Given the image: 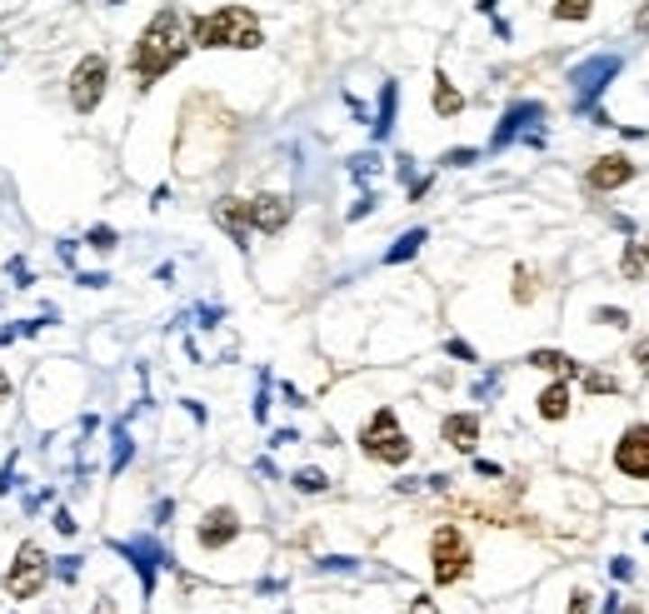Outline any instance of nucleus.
Segmentation results:
<instances>
[{
    "label": "nucleus",
    "mask_w": 649,
    "mask_h": 614,
    "mask_svg": "<svg viewBox=\"0 0 649 614\" xmlns=\"http://www.w3.org/2000/svg\"><path fill=\"white\" fill-rule=\"evenodd\" d=\"M190 21H185L180 5H160V11L145 21V31L135 35V45H130V76H135V86L151 90L155 80H165L175 70V65L190 55Z\"/></svg>",
    "instance_id": "nucleus-1"
},
{
    "label": "nucleus",
    "mask_w": 649,
    "mask_h": 614,
    "mask_svg": "<svg viewBox=\"0 0 649 614\" xmlns=\"http://www.w3.org/2000/svg\"><path fill=\"white\" fill-rule=\"evenodd\" d=\"M190 41L200 50H255L265 45V25L250 5H215L190 21Z\"/></svg>",
    "instance_id": "nucleus-2"
},
{
    "label": "nucleus",
    "mask_w": 649,
    "mask_h": 614,
    "mask_svg": "<svg viewBox=\"0 0 649 614\" xmlns=\"http://www.w3.org/2000/svg\"><path fill=\"white\" fill-rule=\"evenodd\" d=\"M360 450H365L370 460H379V464H405L415 454V444H410V435L400 430V415H395L389 405H379L365 420V430H360Z\"/></svg>",
    "instance_id": "nucleus-3"
},
{
    "label": "nucleus",
    "mask_w": 649,
    "mask_h": 614,
    "mask_svg": "<svg viewBox=\"0 0 649 614\" xmlns=\"http://www.w3.org/2000/svg\"><path fill=\"white\" fill-rule=\"evenodd\" d=\"M110 90V55L90 50L76 60V70H70V80H65V96H70V110L76 115H96L100 100H105Z\"/></svg>",
    "instance_id": "nucleus-4"
},
{
    "label": "nucleus",
    "mask_w": 649,
    "mask_h": 614,
    "mask_svg": "<svg viewBox=\"0 0 649 614\" xmlns=\"http://www.w3.org/2000/svg\"><path fill=\"white\" fill-rule=\"evenodd\" d=\"M475 564V550H470V539L460 525H440L430 535V574L434 584H460Z\"/></svg>",
    "instance_id": "nucleus-5"
},
{
    "label": "nucleus",
    "mask_w": 649,
    "mask_h": 614,
    "mask_svg": "<svg viewBox=\"0 0 649 614\" xmlns=\"http://www.w3.org/2000/svg\"><path fill=\"white\" fill-rule=\"evenodd\" d=\"M45 574H50L45 550L35 545V539H25L21 550H15L11 570H5V594H11V600H35V594L45 590Z\"/></svg>",
    "instance_id": "nucleus-6"
},
{
    "label": "nucleus",
    "mask_w": 649,
    "mask_h": 614,
    "mask_svg": "<svg viewBox=\"0 0 649 614\" xmlns=\"http://www.w3.org/2000/svg\"><path fill=\"white\" fill-rule=\"evenodd\" d=\"M615 470L629 480H649V425H629L615 444Z\"/></svg>",
    "instance_id": "nucleus-7"
},
{
    "label": "nucleus",
    "mask_w": 649,
    "mask_h": 614,
    "mask_svg": "<svg viewBox=\"0 0 649 614\" xmlns=\"http://www.w3.org/2000/svg\"><path fill=\"white\" fill-rule=\"evenodd\" d=\"M240 535V515L235 509H210L206 519H200V529H195V539H200V550H225L230 539Z\"/></svg>",
    "instance_id": "nucleus-8"
},
{
    "label": "nucleus",
    "mask_w": 649,
    "mask_h": 614,
    "mask_svg": "<svg viewBox=\"0 0 649 614\" xmlns=\"http://www.w3.org/2000/svg\"><path fill=\"white\" fill-rule=\"evenodd\" d=\"M635 180V160H625V155H599L595 165H590V175H584V185L590 190H619V185Z\"/></svg>",
    "instance_id": "nucleus-9"
},
{
    "label": "nucleus",
    "mask_w": 649,
    "mask_h": 614,
    "mask_svg": "<svg viewBox=\"0 0 649 614\" xmlns=\"http://www.w3.org/2000/svg\"><path fill=\"white\" fill-rule=\"evenodd\" d=\"M440 440L450 444V450L470 454V450L480 444V415H470V409H454V415H444V425H440Z\"/></svg>",
    "instance_id": "nucleus-10"
},
{
    "label": "nucleus",
    "mask_w": 649,
    "mask_h": 614,
    "mask_svg": "<svg viewBox=\"0 0 649 614\" xmlns=\"http://www.w3.org/2000/svg\"><path fill=\"white\" fill-rule=\"evenodd\" d=\"M285 220H290V200H285V195H255V200H250V225H255L260 235L285 230Z\"/></svg>",
    "instance_id": "nucleus-11"
},
{
    "label": "nucleus",
    "mask_w": 649,
    "mask_h": 614,
    "mask_svg": "<svg viewBox=\"0 0 649 614\" xmlns=\"http://www.w3.org/2000/svg\"><path fill=\"white\" fill-rule=\"evenodd\" d=\"M215 220L230 230V240H240V245H245V235L255 230V225H250V200H220L215 205Z\"/></svg>",
    "instance_id": "nucleus-12"
},
{
    "label": "nucleus",
    "mask_w": 649,
    "mask_h": 614,
    "mask_svg": "<svg viewBox=\"0 0 649 614\" xmlns=\"http://www.w3.org/2000/svg\"><path fill=\"white\" fill-rule=\"evenodd\" d=\"M540 420H550V425H560L564 415H570V385H564V380H550V385L540 389Z\"/></svg>",
    "instance_id": "nucleus-13"
},
{
    "label": "nucleus",
    "mask_w": 649,
    "mask_h": 614,
    "mask_svg": "<svg viewBox=\"0 0 649 614\" xmlns=\"http://www.w3.org/2000/svg\"><path fill=\"white\" fill-rule=\"evenodd\" d=\"M460 110H465V96L454 90V80L444 76V70H434V115H440V120H454Z\"/></svg>",
    "instance_id": "nucleus-14"
},
{
    "label": "nucleus",
    "mask_w": 649,
    "mask_h": 614,
    "mask_svg": "<svg viewBox=\"0 0 649 614\" xmlns=\"http://www.w3.org/2000/svg\"><path fill=\"white\" fill-rule=\"evenodd\" d=\"M530 365H535V370H550V375H580V365H574L564 350H535Z\"/></svg>",
    "instance_id": "nucleus-15"
},
{
    "label": "nucleus",
    "mask_w": 649,
    "mask_h": 614,
    "mask_svg": "<svg viewBox=\"0 0 649 614\" xmlns=\"http://www.w3.org/2000/svg\"><path fill=\"white\" fill-rule=\"evenodd\" d=\"M595 0H550V15L554 21H590Z\"/></svg>",
    "instance_id": "nucleus-16"
},
{
    "label": "nucleus",
    "mask_w": 649,
    "mask_h": 614,
    "mask_svg": "<svg viewBox=\"0 0 649 614\" xmlns=\"http://www.w3.org/2000/svg\"><path fill=\"white\" fill-rule=\"evenodd\" d=\"M535 295H540V280H535V270H530V265H519V270H515V305H530Z\"/></svg>",
    "instance_id": "nucleus-17"
},
{
    "label": "nucleus",
    "mask_w": 649,
    "mask_h": 614,
    "mask_svg": "<svg viewBox=\"0 0 649 614\" xmlns=\"http://www.w3.org/2000/svg\"><path fill=\"white\" fill-rule=\"evenodd\" d=\"M644 265H649V260H644V250H639V245H629L625 255H619V275H625V280H639Z\"/></svg>",
    "instance_id": "nucleus-18"
},
{
    "label": "nucleus",
    "mask_w": 649,
    "mask_h": 614,
    "mask_svg": "<svg viewBox=\"0 0 649 614\" xmlns=\"http://www.w3.org/2000/svg\"><path fill=\"white\" fill-rule=\"evenodd\" d=\"M580 385L590 389V395H615V380H609V375H590V370H584Z\"/></svg>",
    "instance_id": "nucleus-19"
},
{
    "label": "nucleus",
    "mask_w": 649,
    "mask_h": 614,
    "mask_svg": "<svg viewBox=\"0 0 649 614\" xmlns=\"http://www.w3.org/2000/svg\"><path fill=\"white\" fill-rule=\"evenodd\" d=\"M295 485H300L305 495H320V490H324V474H320V470H300V474H295Z\"/></svg>",
    "instance_id": "nucleus-20"
},
{
    "label": "nucleus",
    "mask_w": 649,
    "mask_h": 614,
    "mask_svg": "<svg viewBox=\"0 0 649 614\" xmlns=\"http://www.w3.org/2000/svg\"><path fill=\"white\" fill-rule=\"evenodd\" d=\"M590 609H595V594H590V590H574V594H570V614H590Z\"/></svg>",
    "instance_id": "nucleus-21"
},
{
    "label": "nucleus",
    "mask_w": 649,
    "mask_h": 614,
    "mask_svg": "<svg viewBox=\"0 0 649 614\" xmlns=\"http://www.w3.org/2000/svg\"><path fill=\"white\" fill-rule=\"evenodd\" d=\"M599 325H615V330H625L629 315H625V310H609V305H605V310H599Z\"/></svg>",
    "instance_id": "nucleus-22"
},
{
    "label": "nucleus",
    "mask_w": 649,
    "mask_h": 614,
    "mask_svg": "<svg viewBox=\"0 0 649 614\" xmlns=\"http://www.w3.org/2000/svg\"><path fill=\"white\" fill-rule=\"evenodd\" d=\"M635 365H639V375H649V340H639V345H635Z\"/></svg>",
    "instance_id": "nucleus-23"
},
{
    "label": "nucleus",
    "mask_w": 649,
    "mask_h": 614,
    "mask_svg": "<svg viewBox=\"0 0 649 614\" xmlns=\"http://www.w3.org/2000/svg\"><path fill=\"white\" fill-rule=\"evenodd\" d=\"M635 31H639V35H649V0L639 5V15H635Z\"/></svg>",
    "instance_id": "nucleus-24"
},
{
    "label": "nucleus",
    "mask_w": 649,
    "mask_h": 614,
    "mask_svg": "<svg viewBox=\"0 0 649 614\" xmlns=\"http://www.w3.org/2000/svg\"><path fill=\"white\" fill-rule=\"evenodd\" d=\"M5 399H11V375L0 370V405H5Z\"/></svg>",
    "instance_id": "nucleus-25"
},
{
    "label": "nucleus",
    "mask_w": 649,
    "mask_h": 614,
    "mask_svg": "<svg viewBox=\"0 0 649 614\" xmlns=\"http://www.w3.org/2000/svg\"><path fill=\"white\" fill-rule=\"evenodd\" d=\"M410 614H434V604H430V600H420V604H415Z\"/></svg>",
    "instance_id": "nucleus-26"
},
{
    "label": "nucleus",
    "mask_w": 649,
    "mask_h": 614,
    "mask_svg": "<svg viewBox=\"0 0 649 614\" xmlns=\"http://www.w3.org/2000/svg\"><path fill=\"white\" fill-rule=\"evenodd\" d=\"M639 250H644V260H649V235H644V245H639Z\"/></svg>",
    "instance_id": "nucleus-27"
}]
</instances>
